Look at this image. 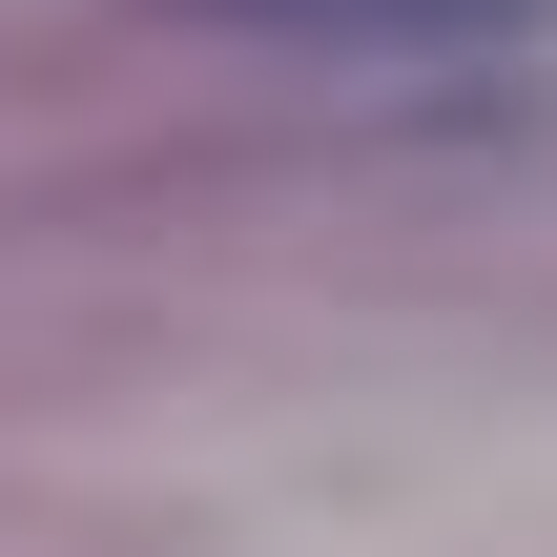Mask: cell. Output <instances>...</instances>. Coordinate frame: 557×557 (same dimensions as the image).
Wrapping results in <instances>:
<instances>
[{
    "label": "cell",
    "instance_id": "cell-1",
    "mask_svg": "<svg viewBox=\"0 0 557 557\" xmlns=\"http://www.w3.org/2000/svg\"><path fill=\"white\" fill-rule=\"evenodd\" d=\"M207 21H269V41H393V62H496V41H537L557 0H207Z\"/></svg>",
    "mask_w": 557,
    "mask_h": 557
}]
</instances>
